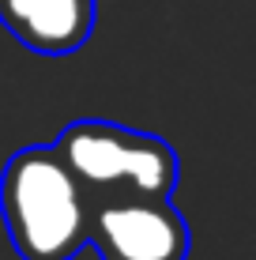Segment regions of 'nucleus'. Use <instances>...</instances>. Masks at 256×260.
Listing matches in <instances>:
<instances>
[{"instance_id":"f257e3e1","label":"nucleus","mask_w":256,"mask_h":260,"mask_svg":"<svg viewBox=\"0 0 256 260\" xmlns=\"http://www.w3.org/2000/svg\"><path fill=\"white\" fill-rule=\"evenodd\" d=\"M0 219L23 260H72L87 249V196L46 143L15 151L0 174Z\"/></svg>"},{"instance_id":"f03ea898","label":"nucleus","mask_w":256,"mask_h":260,"mask_svg":"<svg viewBox=\"0 0 256 260\" xmlns=\"http://www.w3.org/2000/svg\"><path fill=\"white\" fill-rule=\"evenodd\" d=\"M53 151L83 185V192L170 196L181 177L177 151L162 136L113 121H72L57 136Z\"/></svg>"},{"instance_id":"7ed1b4c3","label":"nucleus","mask_w":256,"mask_h":260,"mask_svg":"<svg viewBox=\"0 0 256 260\" xmlns=\"http://www.w3.org/2000/svg\"><path fill=\"white\" fill-rule=\"evenodd\" d=\"M87 245L98 260H189V222L170 196L83 192Z\"/></svg>"},{"instance_id":"20e7f679","label":"nucleus","mask_w":256,"mask_h":260,"mask_svg":"<svg viewBox=\"0 0 256 260\" xmlns=\"http://www.w3.org/2000/svg\"><path fill=\"white\" fill-rule=\"evenodd\" d=\"M98 19L94 0H0V23L26 49L64 57L87 46Z\"/></svg>"}]
</instances>
